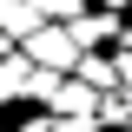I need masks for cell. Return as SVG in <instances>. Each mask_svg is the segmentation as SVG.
Segmentation results:
<instances>
[{"mask_svg":"<svg viewBox=\"0 0 132 132\" xmlns=\"http://www.w3.org/2000/svg\"><path fill=\"white\" fill-rule=\"evenodd\" d=\"M20 46H27V60H33V66H46V73H73V66H79V46H73L66 20H40Z\"/></svg>","mask_w":132,"mask_h":132,"instance_id":"1","label":"cell"},{"mask_svg":"<svg viewBox=\"0 0 132 132\" xmlns=\"http://www.w3.org/2000/svg\"><path fill=\"white\" fill-rule=\"evenodd\" d=\"M66 33H73V46H79V53H106L119 33H126V13H119V7H99V0H93V7H79V13L66 20Z\"/></svg>","mask_w":132,"mask_h":132,"instance_id":"2","label":"cell"},{"mask_svg":"<svg viewBox=\"0 0 132 132\" xmlns=\"http://www.w3.org/2000/svg\"><path fill=\"white\" fill-rule=\"evenodd\" d=\"M27 79H33V60H27V46H13L0 60V106H20L27 99Z\"/></svg>","mask_w":132,"mask_h":132,"instance_id":"3","label":"cell"},{"mask_svg":"<svg viewBox=\"0 0 132 132\" xmlns=\"http://www.w3.org/2000/svg\"><path fill=\"white\" fill-rule=\"evenodd\" d=\"M73 73H79L86 86H99V93H119V86H126V79H119V60H112V46H106V53H79V66H73Z\"/></svg>","mask_w":132,"mask_h":132,"instance_id":"4","label":"cell"},{"mask_svg":"<svg viewBox=\"0 0 132 132\" xmlns=\"http://www.w3.org/2000/svg\"><path fill=\"white\" fill-rule=\"evenodd\" d=\"M40 7H33V0H0V33H13V40H27L33 27H40Z\"/></svg>","mask_w":132,"mask_h":132,"instance_id":"5","label":"cell"},{"mask_svg":"<svg viewBox=\"0 0 132 132\" xmlns=\"http://www.w3.org/2000/svg\"><path fill=\"white\" fill-rule=\"evenodd\" d=\"M13 46H20V40H13V33H0V60H7V53H13Z\"/></svg>","mask_w":132,"mask_h":132,"instance_id":"6","label":"cell"},{"mask_svg":"<svg viewBox=\"0 0 132 132\" xmlns=\"http://www.w3.org/2000/svg\"><path fill=\"white\" fill-rule=\"evenodd\" d=\"M99 7H119V13H132V0H99Z\"/></svg>","mask_w":132,"mask_h":132,"instance_id":"7","label":"cell"},{"mask_svg":"<svg viewBox=\"0 0 132 132\" xmlns=\"http://www.w3.org/2000/svg\"><path fill=\"white\" fill-rule=\"evenodd\" d=\"M112 132H132V126H112Z\"/></svg>","mask_w":132,"mask_h":132,"instance_id":"8","label":"cell"}]
</instances>
